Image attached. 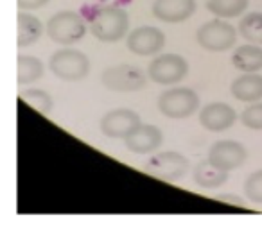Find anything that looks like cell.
Wrapping results in <instances>:
<instances>
[{
	"label": "cell",
	"mask_w": 262,
	"mask_h": 231,
	"mask_svg": "<svg viewBox=\"0 0 262 231\" xmlns=\"http://www.w3.org/2000/svg\"><path fill=\"white\" fill-rule=\"evenodd\" d=\"M90 33L101 43H117L129 31V15L119 6H102L90 16Z\"/></svg>",
	"instance_id": "cell-1"
},
{
	"label": "cell",
	"mask_w": 262,
	"mask_h": 231,
	"mask_svg": "<svg viewBox=\"0 0 262 231\" xmlns=\"http://www.w3.org/2000/svg\"><path fill=\"white\" fill-rule=\"evenodd\" d=\"M49 68L58 79L76 83L90 74L92 63L84 52L72 47H65L52 52L51 59H49Z\"/></svg>",
	"instance_id": "cell-2"
},
{
	"label": "cell",
	"mask_w": 262,
	"mask_h": 231,
	"mask_svg": "<svg viewBox=\"0 0 262 231\" xmlns=\"http://www.w3.org/2000/svg\"><path fill=\"white\" fill-rule=\"evenodd\" d=\"M158 111L172 120H183L192 117L200 109V95L192 88L172 86L165 90L157 101Z\"/></svg>",
	"instance_id": "cell-3"
},
{
	"label": "cell",
	"mask_w": 262,
	"mask_h": 231,
	"mask_svg": "<svg viewBox=\"0 0 262 231\" xmlns=\"http://www.w3.org/2000/svg\"><path fill=\"white\" fill-rule=\"evenodd\" d=\"M86 31H90V27L81 15L74 11H59L49 18L45 33L54 43L70 47L83 40Z\"/></svg>",
	"instance_id": "cell-4"
},
{
	"label": "cell",
	"mask_w": 262,
	"mask_h": 231,
	"mask_svg": "<svg viewBox=\"0 0 262 231\" xmlns=\"http://www.w3.org/2000/svg\"><path fill=\"white\" fill-rule=\"evenodd\" d=\"M101 84L110 91L133 94V91H140L146 88L147 76L140 66L120 63V65L108 66L101 74Z\"/></svg>",
	"instance_id": "cell-5"
},
{
	"label": "cell",
	"mask_w": 262,
	"mask_h": 231,
	"mask_svg": "<svg viewBox=\"0 0 262 231\" xmlns=\"http://www.w3.org/2000/svg\"><path fill=\"white\" fill-rule=\"evenodd\" d=\"M190 170V163L187 156H183L178 151H162L151 156L144 163V172L157 179L167 181V183H176L183 179L187 172Z\"/></svg>",
	"instance_id": "cell-6"
},
{
	"label": "cell",
	"mask_w": 262,
	"mask_h": 231,
	"mask_svg": "<svg viewBox=\"0 0 262 231\" xmlns=\"http://www.w3.org/2000/svg\"><path fill=\"white\" fill-rule=\"evenodd\" d=\"M239 31L230 26L225 18L208 20L196 31V41L201 49L208 52H225L235 45Z\"/></svg>",
	"instance_id": "cell-7"
},
{
	"label": "cell",
	"mask_w": 262,
	"mask_h": 231,
	"mask_svg": "<svg viewBox=\"0 0 262 231\" xmlns=\"http://www.w3.org/2000/svg\"><path fill=\"white\" fill-rule=\"evenodd\" d=\"M189 61L180 54H158L147 66V76L160 86L178 84L189 76Z\"/></svg>",
	"instance_id": "cell-8"
},
{
	"label": "cell",
	"mask_w": 262,
	"mask_h": 231,
	"mask_svg": "<svg viewBox=\"0 0 262 231\" xmlns=\"http://www.w3.org/2000/svg\"><path fill=\"white\" fill-rule=\"evenodd\" d=\"M126 47L131 54L135 56H158L165 47V34L158 27L140 26L129 31L126 38Z\"/></svg>",
	"instance_id": "cell-9"
},
{
	"label": "cell",
	"mask_w": 262,
	"mask_h": 231,
	"mask_svg": "<svg viewBox=\"0 0 262 231\" xmlns=\"http://www.w3.org/2000/svg\"><path fill=\"white\" fill-rule=\"evenodd\" d=\"M142 124L140 120V115L137 111L129 108H115L110 109L108 113H104L99 122V127H101V133L108 138H124L129 136L137 127Z\"/></svg>",
	"instance_id": "cell-10"
},
{
	"label": "cell",
	"mask_w": 262,
	"mask_h": 231,
	"mask_svg": "<svg viewBox=\"0 0 262 231\" xmlns=\"http://www.w3.org/2000/svg\"><path fill=\"white\" fill-rule=\"evenodd\" d=\"M208 159L219 169L232 172L241 165H244V161L248 159V151L241 142L219 140L212 144L210 151H208Z\"/></svg>",
	"instance_id": "cell-11"
},
{
	"label": "cell",
	"mask_w": 262,
	"mask_h": 231,
	"mask_svg": "<svg viewBox=\"0 0 262 231\" xmlns=\"http://www.w3.org/2000/svg\"><path fill=\"white\" fill-rule=\"evenodd\" d=\"M198 120L203 129L210 133H223L235 124L237 111L226 102H210L201 108V111L198 113Z\"/></svg>",
	"instance_id": "cell-12"
},
{
	"label": "cell",
	"mask_w": 262,
	"mask_h": 231,
	"mask_svg": "<svg viewBox=\"0 0 262 231\" xmlns=\"http://www.w3.org/2000/svg\"><path fill=\"white\" fill-rule=\"evenodd\" d=\"M196 0H155L151 13L165 24H182L196 13Z\"/></svg>",
	"instance_id": "cell-13"
},
{
	"label": "cell",
	"mask_w": 262,
	"mask_h": 231,
	"mask_svg": "<svg viewBox=\"0 0 262 231\" xmlns=\"http://www.w3.org/2000/svg\"><path fill=\"white\" fill-rule=\"evenodd\" d=\"M124 144L135 154H151L158 151L164 144V133L153 124H140L127 138H124Z\"/></svg>",
	"instance_id": "cell-14"
},
{
	"label": "cell",
	"mask_w": 262,
	"mask_h": 231,
	"mask_svg": "<svg viewBox=\"0 0 262 231\" xmlns=\"http://www.w3.org/2000/svg\"><path fill=\"white\" fill-rule=\"evenodd\" d=\"M230 94L239 102H258L262 99V76L260 72H243L233 79Z\"/></svg>",
	"instance_id": "cell-15"
},
{
	"label": "cell",
	"mask_w": 262,
	"mask_h": 231,
	"mask_svg": "<svg viewBox=\"0 0 262 231\" xmlns=\"http://www.w3.org/2000/svg\"><path fill=\"white\" fill-rule=\"evenodd\" d=\"M192 179L203 190H215V188L223 187L228 181V170H223L215 167L210 159H203L200 161L192 170Z\"/></svg>",
	"instance_id": "cell-16"
},
{
	"label": "cell",
	"mask_w": 262,
	"mask_h": 231,
	"mask_svg": "<svg viewBox=\"0 0 262 231\" xmlns=\"http://www.w3.org/2000/svg\"><path fill=\"white\" fill-rule=\"evenodd\" d=\"M18 22V47H31L36 41H40V38L43 36V31H47V26H43L38 16H34L33 13H18L16 16Z\"/></svg>",
	"instance_id": "cell-17"
},
{
	"label": "cell",
	"mask_w": 262,
	"mask_h": 231,
	"mask_svg": "<svg viewBox=\"0 0 262 231\" xmlns=\"http://www.w3.org/2000/svg\"><path fill=\"white\" fill-rule=\"evenodd\" d=\"M232 65L239 72H260L262 70V45L244 43L232 54Z\"/></svg>",
	"instance_id": "cell-18"
},
{
	"label": "cell",
	"mask_w": 262,
	"mask_h": 231,
	"mask_svg": "<svg viewBox=\"0 0 262 231\" xmlns=\"http://www.w3.org/2000/svg\"><path fill=\"white\" fill-rule=\"evenodd\" d=\"M18 84H33L38 79H41L45 74L43 61L36 56H18Z\"/></svg>",
	"instance_id": "cell-19"
},
{
	"label": "cell",
	"mask_w": 262,
	"mask_h": 231,
	"mask_svg": "<svg viewBox=\"0 0 262 231\" xmlns=\"http://www.w3.org/2000/svg\"><path fill=\"white\" fill-rule=\"evenodd\" d=\"M250 0H207V9L217 18H237L244 15Z\"/></svg>",
	"instance_id": "cell-20"
},
{
	"label": "cell",
	"mask_w": 262,
	"mask_h": 231,
	"mask_svg": "<svg viewBox=\"0 0 262 231\" xmlns=\"http://www.w3.org/2000/svg\"><path fill=\"white\" fill-rule=\"evenodd\" d=\"M237 31H239V34L243 36L244 41L262 45V13L260 11L246 13L241 18Z\"/></svg>",
	"instance_id": "cell-21"
},
{
	"label": "cell",
	"mask_w": 262,
	"mask_h": 231,
	"mask_svg": "<svg viewBox=\"0 0 262 231\" xmlns=\"http://www.w3.org/2000/svg\"><path fill=\"white\" fill-rule=\"evenodd\" d=\"M20 97H22V101L27 102L31 108L36 109L38 113H41V115H45V117L51 115L54 101H52L49 91L41 90V88H29V90L22 91Z\"/></svg>",
	"instance_id": "cell-22"
},
{
	"label": "cell",
	"mask_w": 262,
	"mask_h": 231,
	"mask_svg": "<svg viewBox=\"0 0 262 231\" xmlns=\"http://www.w3.org/2000/svg\"><path fill=\"white\" fill-rule=\"evenodd\" d=\"M244 197L253 204H262V169L251 172L244 181Z\"/></svg>",
	"instance_id": "cell-23"
},
{
	"label": "cell",
	"mask_w": 262,
	"mask_h": 231,
	"mask_svg": "<svg viewBox=\"0 0 262 231\" xmlns=\"http://www.w3.org/2000/svg\"><path fill=\"white\" fill-rule=\"evenodd\" d=\"M241 122L244 127L251 131H262V101L251 102L243 113H241Z\"/></svg>",
	"instance_id": "cell-24"
},
{
	"label": "cell",
	"mask_w": 262,
	"mask_h": 231,
	"mask_svg": "<svg viewBox=\"0 0 262 231\" xmlns=\"http://www.w3.org/2000/svg\"><path fill=\"white\" fill-rule=\"evenodd\" d=\"M51 0H16V4L22 11H36L41 9L43 6H47Z\"/></svg>",
	"instance_id": "cell-25"
},
{
	"label": "cell",
	"mask_w": 262,
	"mask_h": 231,
	"mask_svg": "<svg viewBox=\"0 0 262 231\" xmlns=\"http://www.w3.org/2000/svg\"><path fill=\"white\" fill-rule=\"evenodd\" d=\"M217 199H219V201H221V202H226V204L244 206V199L237 197V195H233V194H223V195H219Z\"/></svg>",
	"instance_id": "cell-26"
}]
</instances>
